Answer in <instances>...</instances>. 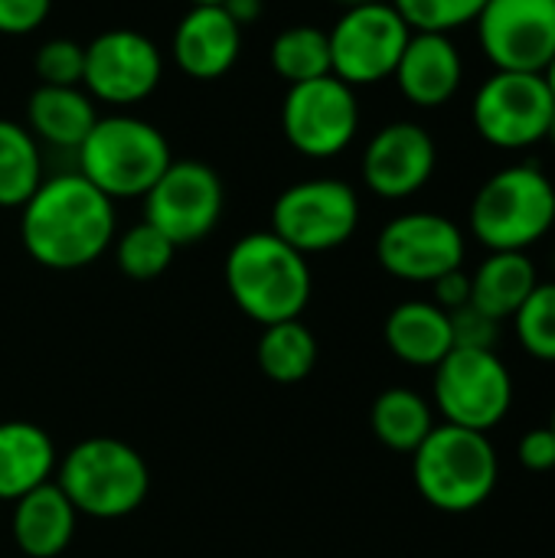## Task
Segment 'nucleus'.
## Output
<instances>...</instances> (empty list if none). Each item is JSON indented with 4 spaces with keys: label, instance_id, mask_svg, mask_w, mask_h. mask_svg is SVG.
<instances>
[{
    "label": "nucleus",
    "instance_id": "1",
    "mask_svg": "<svg viewBox=\"0 0 555 558\" xmlns=\"http://www.w3.org/2000/svg\"><path fill=\"white\" fill-rule=\"evenodd\" d=\"M114 203L82 173H59L20 209L26 255L52 271H75L98 262L114 242Z\"/></svg>",
    "mask_w": 555,
    "mask_h": 558
},
{
    "label": "nucleus",
    "instance_id": "2",
    "mask_svg": "<svg viewBox=\"0 0 555 558\" xmlns=\"http://www.w3.org/2000/svg\"><path fill=\"white\" fill-rule=\"evenodd\" d=\"M222 278L232 304L262 327L298 320L314 291L307 258L272 229L242 235L226 255Z\"/></svg>",
    "mask_w": 555,
    "mask_h": 558
},
{
    "label": "nucleus",
    "instance_id": "3",
    "mask_svg": "<svg viewBox=\"0 0 555 558\" xmlns=\"http://www.w3.org/2000/svg\"><path fill=\"white\" fill-rule=\"evenodd\" d=\"M412 481L429 507L471 513L497 490L500 458L491 435L442 422L412 451Z\"/></svg>",
    "mask_w": 555,
    "mask_h": 558
},
{
    "label": "nucleus",
    "instance_id": "4",
    "mask_svg": "<svg viewBox=\"0 0 555 558\" xmlns=\"http://www.w3.org/2000/svg\"><path fill=\"white\" fill-rule=\"evenodd\" d=\"M52 481L75 513L92 520H124L141 510L150 490V471L141 451L121 438L101 435L72 445L59 458Z\"/></svg>",
    "mask_w": 555,
    "mask_h": 558
},
{
    "label": "nucleus",
    "instance_id": "5",
    "mask_svg": "<svg viewBox=\"0 0 555 558\" xmlns=\"http://www.w3.org/2000/svg\"><path fill=\"white\" fill-rule=\"evenodd\" d=\"M468 226L487 252L533 248L555 226L553 180L533 163L497 170L474 193Z\"/></svg>",
    "mask_w": 555,
    "mask_h": 558
},
{
    "label": "nucleus",
    "instance_id": "6",
    "mask_svg": "<svg viewBox=\"0 0 555 558\" xmlns=\"http://www.w3.org/2000/svg\"><path fill=\"white\" fill-rule=\"evenodd\" d=\"M75 154L79 173L111 203L134 196L144 199V193L173 163L170 144L160 128L124 111L98 118Z\"/></svg>",
    "mask_w": 555,
    "mask_h": 558
},
{
    "label": "nucleus",
    "instance_id": "7",
    "mask_svg": "<svg viewBox=\"0 0 555 558\" xmlns=\"http://www.w3.org/2000/svg\"><path fill=\"white\" fill-rule=\"evenodd\" d=\"M435 409L448 425L491 435L514 405V376L497 350H461L455 347L432 379Z\"/></svg>",
    "mask_w": 555,
    "mask_h": 558
},
{
    "label": "nucleus",
    "instance_id": "8",
    "mask_svg": "<svg viewBox=\"0 0 555 558\" xmlns=\"http://www.w3.org/2000/svg\"><path fill=\"white\" fill-rule=\"evenodd\" d=\"M357 226L360 196L350 183L334 177L291 183L272 206V232L304 258L347 245Z\"/></svg>",
    "mask_w": 555,
    "mask_h": 558
},
{
    "label": "nucleus",
    "instance_id": "9",
    "mask_svg": "<svg viewBox=\"0 0 555 558\" xmlns=\"http://www.w3.org/2000/svg\"><path fill=\"white\" fill-rule=\"evenodd\" d=\"M412 29L389 0L343 7L330 39V75L350 88L393 78Z\"/></svg>",
    "mask_w": 555,
    "mask_h": 558
},
{
    "label": "nucleus",
    "instance_id": "10",
    "mask_svg": "<svg viewBox=\"0 0 555 558\" xmlns=\"http://www.w3.org/2000/svg\"><path fill=\"white\" fill-rule=\"evenodd\" d=\"M555 101L540 72H494L471 101L474 131L500 150H527L546 141Z\"/></svg>",
    "mask_w": 555,
    "mask_h": 558
},
{
    "label": "nucleus",
    "instance_id": "11",
    "mask_svg": "<svg viewBox=\"0 0 555 558\" xmlns=\"http://www.w3.org/2000/svg\"><path fill=\"white\" fill-rule=\"evenodd\" d=\"M357 128H360L357 92L337 75H321L314 82L288 85L281 101V131L298 154L311 160H330L353 144Z\"/></svg>",
    "mask_w": 555,
    "mask_h": 558
},
{
    "label": "nucleus",
    "instance_id": "12",
    "mask_svg": "<svg viewBox=\"0 0 555 558\" xmlns=\"http://www.w3.org/2000/svg\"><path fill=\"white\" fill-rule=\"evenodd\" d=\"M226 206L219 173L203 160H173L144 193V222L164 232L177 248L206 239Z\"/></svg>",
    "mask_w": 555,
    "mask_h": 558
},
{
    "label": "nucleus",
    "instance_id": "13",
    "mask_svg": "<svg viewBox=\"0 0 555 558\" xmlns=\"http://www.w3.org/2000/svg\"><path fill=\"white\" fill-rule=\"evenodd\" d=\"M464 232L442 213H402L389 219L376 239L383 271L409 284H432L435 278L464 268Z\"/></svg>",
    "mask_w": 555,
    "mask_h": 558
},
{
    "label": "nucleus",
    "instance_id": "14",
    "mask_svg": "<svg viewBox=\"0 0 555 558\" xmlns=\"http://www.w3.org/2000/svg\"><path fill=\"white\" fill-rule=\"evenodd\" d=\"M164 78V59L150 36L137 29H105L85 46L82 88L92 101L131 108L154 95Z\"/></svg>",
    "mask_w": 555,
    "mask_h": 558
},
{
    "label": "nucleus",
    "instance_id": "15",
    "mask_svg": "<svg viewBox=\"0 0 555 558\" xmlns=\"http://www.w3.org/2000/svg\"><path fill=\"white\" fill-rule=\"evenodd\" d=\"M474 26L494 72H543L555 56V0H487Z\"/></svg>",
    "mask_w": 555,
    "mask_h": 558
},
{
    "label": "nucleus",
    "instance_id": "16",
    "mask_svg": "<svg viewBox=\"0 0 555 558\" xmlns=\"http://www.w3.org/2000/svg\"><path fill=\"white\" fill-rule=\"evenodd\" d=\"M435 163V137L415 121H393L370 137L360 170L379 199H409L432 180Z\"/></svg>",
    "mask_w": 555,
    "mask_h": 558
},
{
    "label": "nucleus",
    "instance_id": "17",
    "mask_svg": "<svg viewBox=\"0 0 555 558\" xmlns=\"http://www.w3.org/2000/svg\"><path fill=\"white\" fill-rule=\"evenodd\" d=\"M170 52L183 75L196 82H216L239 62L242 26L222 7L196 3L180 16Z\"/></svg>",
    "mask_w": 555,
    "mask_h": 558
},
{
    "label": "nucleus",
    "instance_id": "18",
    "mask_svg": "<svg viewBox=\"0 0 555 558\" xmlns=\"http://www.w3.org/2000/svg\"><path fill=\"white\" fill-rule=\"evenodd\" d=\"M393 78L415 108H442L461 88L464 59L448 33H412Z\"/></svg>",
    "mask_w": 555,
    "mask_h": 558
},
{
    "label": "nucleus",
    "instance_id": "19",
    "mask_svg": "<svg viewBox=\"0 0 555 558\" xmlns=\"http://www.w3.org/2000/svg\"><path fill=\"white\" fill-rule=\"evenodd\" d=\"M75 526H79V513L56 481L13 500L10 533L23 558L62 556L75 536Z\"/></svg>",
    "mask_w": 555,
    "mask_h": 558
},
{
    "label": "nucleus",
    "instance_id": "20",
    "mask_svg": "<svg viewBox=\"0 0 555 558\" xmlns=\"http://www.w3.org/2000/svg\"><path fill=\"white\" fill-rule=\"evenodd\" d=\"M386 347L396 360L419 369H435L451 350V317L435 301H402L383 324Z\"/></svg>",
    "mask_w": 555,
    "mask_h": 558
},
{
    "label": "nucleus",
    "instance_id": "21",
    "mask_svg": "<svg viewBox=\"0 0 555 558\" xmlns=\"http://www.w3.org/2000/svg\"><path fill=\"white\" fill-rule=\"evenodd\" d=\"M56 441L33 422H0V504H13L23 494L56 477Z\"/></svg>",
    "mask_w": 555,
    "mask_h": 558
},
{
    "label": "nucleus",
    "instance_id": "22",
    "mask_svg": "<svg viewBox=\"0 0 555 558\" xmlns=\"http://www.w3.org/2000/svg\"><path fill=\"white\" fill-rule=\"evenodd\" d=\"M95 121V101L82 85H39L26 101L29 134L62 150H79Z\"/></svg>",
    "mask_w": 555,
    "mask_h": 558
},
{
    "label": "nucleus",
    "instance_id": "23",
    "mask_svg": "<svg viewBox=\"0 0 555 558\" xmlns=\"http://www.w3.org/2000/svg\"><path fill=\"white\" fill-rule=\"evenodd\" d=\"M536 284L540 275L527 252H487L471 275V304L504 324L523 307Z\"/></svg>",
    "mask_w": 555,
    "mask_h": 558
},
{
    "label": "nucleus",
    "instance_id": "24",
    "mask_svg": "<svg viewBox=\"0 0 555 558\" xmlns=\"http://www.w3.org/2000/svg\"><path fill=\"white\" fill-rule=\"evenodd\" d=\"M435 409L432 402L406 386H393L386 392L376 396L373 409H370V428L379 438V445H386L389 451L399 454H412L435 428Z\"/></svg>",
    "mask_w": 555,
    "mask_h": 558
},
{
    "label": "nucleus",
    "instance_id": "25",
    "mask_svg": "<svg viewBox=\"0 0 555 558\" xmlns=\"http://www.w3.org/2000/svg\"><path fill=\"white\" fill-rule=\"evenodd\" d=\"M317 356H321V343L301 317L262 327L255 360H258V369L272 383H278V386L304 383L314 373Z\"/></svg>",
    "mask_w": 555,
    "mask_h": 558
},
{
    "label": "nucleus",
    "instance_id": "26",
    "mask_svg": "<svg viewBox=\"0 0 555 558\" xmlns=\"http://www.w3.org/2000/svg\"><path fill=\"white\" fill-rule=\"evenodd\" d=\"M43 183L39 144L26 124L0 118V206L23 209Z\"/></svg>",
    "mask_w": 555,
    "mask_h": 558
},
{
    "label": "nucleus",
    "instance_id": "27",
    "mask_svg": "<svg viewBox=\"0 0 555 558\" xmlns=\"http://www.w3.org/2000/svg\"><path fill=\"white\" fill-rule=\"evenodd\" d=\"M272 69L281 82L301 85L330 75V39L317 26H288L272 43Z\"/></svg>",
    "mask_w": 555,
    "mask_h": 558
},
{
    "label": "nucleus",
    "instance_id": "28",
    "mask_svg": "<svg viewBox=\"0 0 555 558\" xmlns=\"http://www.w3.org/2000/svg\"><path fill=\"white\" fill-rule=\"evenodd\" d=\"M177 245L157 232L150 222H137L131 226L118 242H114V262L118 271L131 281H154L160 278L170 265H173Z\"/></svg>",
    "mask_w": 555,
    "mask_h": 558
},
{
    "label": "nucleus",
    "instance_id": "29",
    "mask_svg": "<svg viewBox=\"0 0 555 558\" xmlns=\"http://www.w3.org/2000/svg\"><path fill=\"white\" fill-rule=\"evenodd\" d=\"M517 340L527 356L555 363V281H540L523 307L514 314Z\"/></svg>",
    "mask_w": 555,
    "mask_h": 558
},
{
    "label": "nucleus",
    "instance_id": "30",
    "mask_svg": "<svg viewBox=\"0 0 555 558\" xmlns=\"http://www.w3.org/2000/svg\"><path fill=\"white\" fill-rule=\"evenodd\" d=\"M412 33H455L478 20L487 0H389Z\"/></svg>",
    "mask_w": 555,
    "mask_h": 558
},
{
    "label": "nucleus",
    "instance_id": "31",
    "mask_svg": "<svg viewBox=\"0 0 555 558\" xmlns=\"http://www.w3.org/2000/svg\"><path fill=\"white\" fill-rule=\"evenodd\" d=\"M36 75L39 85H82L85 72V46L65 36L46 39L36 49Z\"/></svg>",
    "mask_w": 555,
    "mask_h": 558
},
{
    "label": "nucleus",
    "instance_id": "32",
    "mask_svg": "<svg viewBox=\"0 0 555 558\" xmlns=\"http://www.w3.org/2000/svg\"><path fill=\"white\" fill-rule=\"evenodd\" d=\"M448 317H451L455 347H461V350H497L500 324L494 317H487L474 304H464V307L451 311Z\"/></svg>",
    "mask_w": 555,
    "mask_h": 558
},
{
    "label": "nucleus",
    "instance_id": "33",
    "mask_svg": "<svg viewBox=\"0 0 555 558\" xmlns=\"http://www.w3.org/2000/svg\"><path fill=\"white\" fill-rule=\"evenodd\" d=\"M52 0H0V33L26 36L46 23Z\"/></svg>",
    "mask_w": 555,
    "mask_h": 558
},
{
    "label": "nucleus",
    "instance_id": "34",
    "mask_svg": "<svg viewBox=\"0 0 555 558\" xmlns=\"http://www.w3.org/2000/svg\"><path fill=\"white\" fill-rule=\"evenodd\" d=\"M517 458L527 471L533 474H546L555 468V435L553 428H530L523 438H520V448H517Z\"/></svg>",
    "mask_w": 555,
    "mask_h": 558
},
{
    "label": "nucleus",
    "instance_id": "35",
    "mask_svg": "<svg viewBox=\"0 0 555 558\" xmlns=\"http://www.w3.org/2000/svg\"><path fill=\"white\" fill-rule=\"evenodd\" d=\"M432 294H435L432 301L442 311L451 314V311L471 304V275L464 268H455V271H448V275H442V278L432 281Z\"/></svg>",
    "mask_w": 555,
    "mask_h": 558
},
{
    "label": "nucleus",
    "instance_id": "36",
    "mask_svg": "<svg viewBox=\"0 0 555 558\" xmlns=\"http://www.w3.org/2000/svg\"><path fill=\"white\" fill-rule=\"evenodd\" d=\"M222 10H226L239 26H252V23H258V16L265 13V0H226Z\"/></svg>",
    "mask_w": 555,
    "mask_h": 558
},
{
    "label": "nucleus",
    "instance_id": "37",
    "mask_svg": "<svg viewBox=\"0 0 555 558\" xmlns=\"http://www.w3.org/2000/svg\"><path fill=\"white\" fill-rule=\"evenodd\" d=\"M540 75H543V82H546V88H550V95H553L555 101V56L546 62V69H543Z\"/></svg>",
    "mask_w": 555,
    "mask_h": 558
},
{
    "label": "nucleus",
    "instance_id": "38",
    "mask_svg": "<svg viewBox=\"0 0 555 558\" xmlns=\"http://www.w3.org/2000/svg\"><path fill=\"white\" fill-rule=\"evenodd\" d=\"M196 3H209V7H222L226 0H190V7H196Z\"/></svg>",
    "mask_w": 555,
    "mask_h": 558
},
{
    "label": "nucleus",
    "instance_id": "39",
    "mask_svg": "<svg viewBox=\"0 0 555 558\" xmlns=\"http://www.w3.org/2000/svg\"><path fill=\"white\" fill-rule=\"evenodd\" d=\"M546 141L553 144L555 147V114H553V121H550V131H546Z\"/></svg>",
    "mask_w": 555,
    "mask_h": 558
},
{
    "label": "nucleus",
    "instance_id": "40",
    "mask_svg": "<svg viewBox=\"0 0 555 558\" xmlns=\"http://www.w3.org/2000/svg\"><path fill=\"white\" fill-rule=\"evenodd\" d=\"M337 3H343V7H353V3H370V0H337Z\"/></svg>",
    "mask_w": 555,
    "mask_h": 558
},
{
    "label": "nucleus",
    "instance_id": "41",
    "mask_svg": "<svg viewBox=\"0 0 555 558\" xmlns=\"http://www.w3.org/2000/svg\"><path fill=\"white\" fill-rule=\"evenodd\" d=\"M550 428H553V435H555V409H553V418H550Z\"/></svg>",
    "mask_w": 555,
    "mask_h": 558
}]
</instances>
